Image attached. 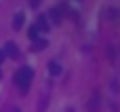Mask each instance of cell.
Returning a JSON list of instances; mask_svg holds the SVG:
<instances>
[{"instance_id":"cell-10","label":"cell","mask_w":120,"mask_h":112,"mask_svg":"<svg viewBox=\"0 0 120 112\" xmlns=\"http://www.w3.org/2000/svg\"><path fill=\"white\" fill-rule=\"evenodd\" d=\"M105 51H108V59H110V61H116V49H114L112 44H108Z\"/></svg>"},{"instance_id":"cell-3","label":"cell","mask_w":120,"mask_h":112,"mask_svg":"<svg viewBox=\"0 0 120 112\" xmlns=\"http://www.w3.org/2000/svg\"><path fill=\"white\" fill-rule=\"evenodd\" d=\"M2 53H4V57H11V59H17V57H19V49H17L15 42H4Z\"/></svg>"},{"instance_id":"cell-5","label":"cell","mask_w":120,"mask_h":112,"mask_svg":"<svg viewBox=\"0 0 120 112\" xmlns=\"http://www.w3.org/2000/svg\"><path fill=\"white\" fill-rule=\"evenodd\" d=\"M46 106H49V89H44V91H42V95H40V102H38L36 110H38V112H44V110H46Z\"/></svg>"},{"instance_id":"cell-1","label":"cell","mask_w":120,"mask_h":112,"mask_svg":"<svg viewBox=\"0 0 120 112\" xmlns=\"http://www.w3.org/2000/svg\"><path fill=\"white\" fill-rule=\"evenodd\" d=\"M32 78H34V70L30 66H21L17 72H15V85L19 87V93L25 95L30 91V85H32Z\"/></svg>"},{"instance_id":"cell-11","label":"cell","mask_w":120,"mask_h":112,"mask_svg":"<svg viewBox=\"0 0 120 112\" xmlns=\"http://www.w3.org/2000/svg\"><path fill=\"white\" fill-rule=\"evenodd\" d=\"M30 38H32V40H36V38H38V28H36V25H34V28H30Z\"/></svg>"},{"instance_id":"cell-13","label":"cell","mask_w":120,"mask_h":112,"mask_svg":"<svg viewBox=\"0 0 120 112\" xmlns=\"http://www.w3.org/2000/svg\"><path fill=\"white\" fill-rule=\"evenodd\" d=\"M2 61H4V53L0 51V64H2Z\"/></svg>"},{"instance_id":"cell-7","label":"cell","mask_w":120,"mask_h":112,"mask_svg":"<svg viewBox=\"0 0 120 112\" xmlns=\"http://www.w3.org/2000/svg\"><path fill=\"white\" fill-rule=\"evenodd\" d=\"M23 21H25V15L19 11V13H15V17H13V30H21L23 28Z\"/></svg>"},{"instance_id":"cell-4","label":"cell","mask_w":120,"mask_h":112,"mask_svg":"<svg viewBox=\"0 0 120 112\" xmlns=\"http://www.w3.org/2000/svg\"><path fill=\"white\" fill-rule=\"evenodd\" d=\"M46 19H51L55 25H59V23H61V6H57V8H51Z\"/></svg>"},{"instance_id":"cell-8","label":"cell","mask_w":120,"mask_h":112,"mask_svg":"<svg viewBox=\"0 0 120 112\" xmlns=\"http://www.w3.org/2000/svg\"><path fill=\"white\" fill-rule=\"evenodd\" d=\"M49 74H51V76H59V74H61V66H59L57 61H51V64H49Z\"/></svg>"},{"instance_id":"cell-12","label":"cell","mask_w":120,"mask_h":112,"mask_svg":"<svg viewBox=\"0 0 120 112\" xmlns=\"http://www.w3.org/2000/svg\"><path fill=\"white\" fill-rule=\"evenodd\" d=\"M40 2H42V0H30V6H32V8H38Z\"/></svg>"},{"instance_id":"cell-2","label":"cell","mask_w":120,"mask_h":112,"mask_svg":"<svg viewBox=\"0 0 120 112\" xmlns=\"http://www.w3.org/2000/svg\"><path fill=\"white\" fill-rule=\"evenodd\" d=\"M99 108H101V93L95 91L86 102V112H99Z\"/></svg>"},{"instance_id":"cell-9","label":"cell","mask_w":120,"mask_h":112,"mask_svg":"<svg viewBox=\"0 0 120 112\" xmlns=\"http://www.w3.org/2000/svg\"><path fill=\"white\" fill-rule=\"evenodd\" d=\"M46 44H49V42H46L44 38H36V40H34V44H32V49H34V51H42Z\"/></svg>"},{"instance_id":"cell-6","label":"cell","mask_w":120,"mask_h":112,"mask_svg":"<svg viewBox=\"0 0 120 112\" xmlns=\"http://www.w3.org/2000/svg\"><path fill=\"white\" fill-rule=\"evenodd\" d=\"M36 28H38V32H49V30H51L46 15H40V17H38V21H36Z\"/></svg>"},{"instance_id":"cell-15","label":"cell","mask_w":120,"mask_h":112,"mask_svg":"<svg viewBox=\"0 0 120 112\" xmlns=\"http://www.w3.org/2000/svg\"><path fill=\"white\" fill-rule=\"evenodd\" d=\"M0 76H2V74H0Z\"/></svg>"},{"instance_id":"cell-14","label":"cell","mask_w":120,"mask_h":112,"mask_svg":"<svg viewBox=\"0 0 120 112\" xmlns=\"http://www.w3.org/2000/svg\"><path fill=\"white\" fill-rule=\"evenodd\" d=\"M13 112H21V110H19V108H13Z\"/></svg>"}]
</instances>
